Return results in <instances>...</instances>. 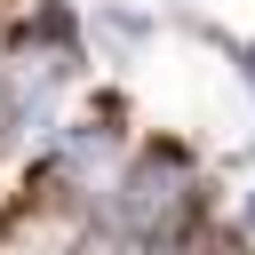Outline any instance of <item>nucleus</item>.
I'll return each mask as SVG.
<instances>
[{"label": "nucleus", "mask_w": 255, "mask_h": 255, "mask_svg": "<svg viewBox=\"0 0 255 255\" xmlns=\"http://www.w3.org/2000/svg\"><path fill=\"white\" fill-rule=\"evenodd\" d=\"M247 223H255V199H247Z\"/></svg>", "instance_id": "obj_1"}]
</instances>
